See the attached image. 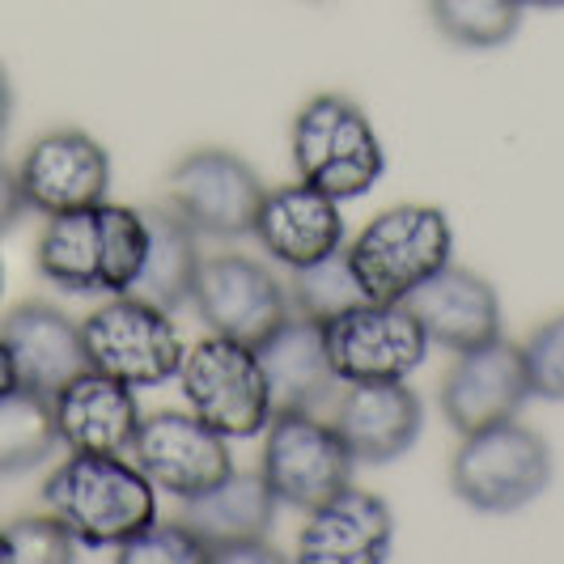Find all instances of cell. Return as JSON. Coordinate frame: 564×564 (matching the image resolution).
<instances>
[{
    "label": "cell",
    "mask_w": 564,
    "mask_h": 564,
    "mask_svg": "<svg viewBox=\"0 0 564 564\" xmlns=\"http://www.w3.org/2000/svg\"><path fill=\"white\" fill-rule=\"evenodd\" d=\"M52 416L59 446H68L73 454H128L141 424V408L128 382L89 366L52 395Z\"/></svg>",
    "instance_id": "20"
},
{
    "label": "cell",
    "mask_w": 564,
    "mask_h": 564,
    "mask_svg": "<svg viewBox=\"0 0 564 564\" xmlns=\"http://www.w3.org/2000/svg\"><path fill=\"white\" fill-rule=\"evenodd\" d=\"M522 9H564V0H518Z\"/></svg>",
    "instance_id": "34"
},
{
    "label": "cell",
    "mask_w": 564,
    "mask_h": 564,
    "mask_svg": "<svg viewBox=\"0 0 564 564\" xmlns=\"http://www.w3.org/2000/svg\"><path fill=\"white\" fill-rule=\"evenodd\" d=\"M263 178L229 149H196L166 178V208H174L204 238H242L254 229Z\"/></svg>",
    "instance_id": "10"
},
{
    "label": "cell",
    "mask_w": 564,
    "mask_h": 564,
    "mask_svg": "<svg viewBox=\"0 0 564 564\" xmlns=\"http://www.w3.org/2000/svg\"><path fill=\"white\" fill-rule=\"evenodd\" d=\"M56 446L59 433L52 399L26 387H13L9 395H0V476H18L47 463Z\"/></svg>",
    "instance_id": "24"
},
{
    "label": "cell",
    "mask_w": 564,
    "mask_h": 564,
    "mask_svg": "<svg viewBox=\"0 0 564 564\" xmlns=\"http://www.w3.org/2000/svg\"><path fill=\"white\" fill-rule=\"evenodd\" d=\"M18 387V373H13V361H9V348H4V339H0V395H9Z\"/></svg>",
    "instance_id": "33"
},
{
    "label": "cell",
    "mask_w": 564,
    "mask_h": 564,
    "mask_svg": "<svg viewBox=\"0 0 564 564\" xmlns=\"http://www.w3.org/2000/svg\"><path fill=\"white\" fill-rule=\"evenodd\" d=\"M395 543V518L382 497L366 488H339L306 513L297 535L302 564H382Z\"/></svg>",
    "instance_id": "17"
},
{
    "label": "cell",
    "mask_w": 564,
    "mask_h": 564,
    "mask_svg": "<svg viewBox=\"0 0 564 564\" xmlns=\"http://www.w3.org/2000/svg\"><path fill=\"white\" fill-rule=\"evenodd\" d=\"M43 509L82 547H119L158 518V488L123 454H73L43 484Z\"/></svg>",
    "instance_id": "2"
},
{
    "label": "cell",
    "mask_w": 564,
    "mask_h": 564,
    "mask_svg": "<svg viewBox=\"0 0 564 564\" xmlns=\"http://www.w3.org/2000/svg\"><path fill=\"white\" fill-rule=\"evenodd\" d=\"M149 217V247H144L141 276L132 284V293L162 306L166 314L192 306L196 293V272H199V234L174 208H153Z\"/></svg>",
    "instance_id": "23"
},
{
    "label": "cell",
    "mask_w": 564,
    "mask_h": 564,
    "mask_svg": "<svg viewBox=\"0 0 564 564\" xmlns=\"http://www.w3.org/2000/svg\"><path fill=\"white\" fill-rule=\"evenodd\" d=\"M149 247V217L128 204H85L47 217L34 263L64 293H132Z\"/></svg>",
    "instance_id": "1"
},
{
    "label": "cell",
    "mask_w": 564,
    "mask_h": 564,
    "mask_svg": "<svg viewBox=\"0 0 564 564\" xmlns=\"http://www.w3.org/2000/svg\"><path fill=\"white\" fill-rule=\"evenodd\" d=\"M344 251L373 302H403L416 284L451 263L454 234L442 208L395 204L378 213Z\"/></svg>",
    "instance_id": "5"
},
{
    "label": "cell",
    "mask_w": 564,
    "mask_h": 564,
    "mask_svg": "<svg viewBox=\"0 0 564 564\" xmlns=\"http://www.w3.org/2000/svg\"><path fill=\"white\" fill-rule=\"evenodd\" d=\"M352 467L348 446L332 421H318V412H276L263 429L259 476L281 506L311 513L352 484Z\"/></svg>",
    "instance_id": "8"
},
{
    "label": "cell",
    "mask_w": 564,
    "mask_h": 564,
    "mask_svg": "<svg viewBox=\"0 0 564 564\" xmlns=\"http://www.w3.org/2000/svg\"><path fill=\"white\" fill-rule=\"evenodd\" d=\"M424 408L408 382H352L332 399V429L348 446L352 463L382 467L416 446Z\"/></svg>",
    "instance_id": "15"
},
{
    "label": "cell",
    "mask_w": 564,
    "mask_h": 564,
    "mask_svg": "<svg viewBox=\"0 0 564 564\" xmlns=\"http://www.w3.org/2000/svg\"><path fill=\"white\" fill-rule=\"evenodd\" d=\"M82 339L89 366L128 382L132 391L170 382L183 366V348H187L174 318L137 293H119L107 306H98L82 323Z\"/></svg>",
    "instance_id": "7"
},
{
    "label": "cell",
    "mask_w": 564,
    "mask_h": 564,
    "mask_svg": "<svg viewBox=\"0 0 564 564\" xmlns=\"http://www.w3.org/2000/svg\"><path fill=\"white\" fill-rule=\"evenodd\" d=\"M0 293H4V263H0Z\"/></svg>",
    "instance_id": "36"
},
{
    "label": "cell",
    "mask_w": 564,
    "mask_h": 564,
    "mask_svg": "<svg viewBox=\"0 0 564 564\" xmlns=\"http://www.w3.org/2000/svg\"><path fill=\"white\" fill-rule=\"evenodd\" d=\"M254 357L268 382V403L276 412H323L344 387L327 357L323 323L306 314H289L272 336L254 344Z\"/></svg>",
    "instance_id": "16"
},
{
    "label": "cell",
    "mask_w": 564,
    "mask_h": 564,
    "mask_svg": "<svg viewBox=\"0 0 564 564\" xmlns=\"http://www.w3.org/2000/svg\"><path fill=\"white\" fill-rule=\"evenodd\" d=\"M0 339L9 348V361L18 373V387L56 395L64 382L89 369L82 323H73L64 311L47 302H22L0 318Z\"/></svg>",
    "instance_id": "19"
},
{
    "label": "cell",
    "mask_w": 564,
    "mask_h": 564,
    "mask_svg": "<svg viewBox=\"0 0 564 564\" xmlns=\"http://www.w3.org/2000/svg\"><path fill=\"white\" fill-rule=\"evenodd\" d=\"M454 497L480 513H518L552 484V451L531 424L509 416L463 433L451 463Z\"/></svg>",
    "instance_id": "3"
},
{
    "label": "cell",
    "mask_w": 564,
    "mask_h": 564,
    "mask_svg": "<svg viewBox=\"0 0 564 564\" xmlns=\"http://www.w3.org/2000/svg\"><path fill=\"white\" fill-rule=\"evenodd\" d=\"M192 306H196L199 323L213 336L238 339V344H251V348L263 336H272L293 314L284 284L251 254L199 259Z\"/></svg>",
    "instance_id": "12"
},
{
    "label": "cell",
    "mask_w": 564,
    "mask_h": 564,
    "mask_svg": "<svg viewBox=\"0 0 564 564\" xmlns=\"http://www.w3.org/2000/svg\"><path fill=\"white\" fill-rule=\"evenodd\" d=\"M293 166L302 183L344 204L361 199L382 178L387 153L357 102L318 94L293 115Z\"/></svg>",
    "instance_id": "4"
},
{
    "label": "cell",
    "mask_w": 564,
    "mask_h": 564,
    "mask_svg": "<svg viewBox=\"0 0 564 564\" xmlns=\"http://www.w3.org/2000/svg\"><path fill=\"white\" fill-rule=\"evenodd\" d=\"M9 115H13V89H9V77H4V68H0V141H4Z\"/></svg>",
    "instance_id": "32"
},
{
    "label": "cell",
    "mask_w": 564,
    "mask_h": 564,
    "mask_svg": "<svg viewBox=\"0 0 564 564\" xmlns=\"http://www.w3.org/2000/svg\"><path fill=\"white\" fill-rule=\"evenodd\" d=\"M433 26L458 47H501L518 34L522 4L518 0H429Z\"/></svg>",
    "instance_id": "26"
},
{
    "label": "cell",
    "mask_w": 564,
    "mask_h": 564,
    "mask_svg": "<svg viewBox=\"0 0 564 564\" xmlns=\"http://www.w3.org/2000/svg\"><path fill=\"white\" fill-rule=\"evenodd\" d=\"M174 378L183 387L187 408L208 429H217L226 442L259 437L272 421L268 382H263V369H259L251 344L208 332L192 348H183V366Z\"/></svg>",
    "instance_id": "6"
},
{
    "label": "cell",
    "mask_w": 564,
    "mask_h": 564,
    "mask_svg": "<svg viewBox=\"0 0 564 564\" xmlns=\"http://www.w3.org/2000/svg\"><path fill=\"white\" fill-rule=\"evenodd\" d=\"M22 213H26V196H22L18 170H9L0 162V234H9V229L18 226Z\"/></svg>",
    "instance_id": "30"
},
{
    "label": "cell",
    "mask_w": 564,
    "mask_h": 564,
    "mask_svg": "<svg viewBox=\"0 0 564 564\" xmlns=\"http://www.w3.org/2000/svg\"><path fill=\"white\" fill-rule=\"evenodd\" d=\"M403 306L416 314L429 344H442L451 352H467L476 344L501 336L497 289L467 268H454V263H446L442 272H433L424 284H416L403 297Z\"/></svg>",
    "instance_id": "21"
},
{
    "label": "cell",
    "mask_w": 564,
    "mask_h": 564,
    "mask_svg": "<svg viewBox=\"0 0 564 564\" xmlns=\"http://www.w3.org/2000/svg\"><path fill=\"white\" fill-rule=\"evenodd\" d=\"M251 234L276 263L297 272L344 247V213L339 199L297 178L263 192Z\"/></svg>",
    "instance_id": "18"
},
{
    "label": "cell",
    "mask_w": 564,
    "mask_h": 564,
    "mask_svg": "<svg viewBox=\"0 0 564 564\" xmlns=\"http://www.w3.org/2000/svg\"><path fill=\"white\" fill-rule=\"evenodd\" d=\"M115 552H119L123 564H204L208 561V547L183 527V518H174V522H158V518H153V522L141 527L132 539H123Z\"/></svg>",
    "instance_id": "27"
},
{
    "label": "cell",
    "mask_w": 564,
    "mask_h": 564,
    "mask_svg": "<svg viewBox=\"0 0 564 564\" xmlns=\"http://www.w3.org/2000/svg\"><path fill=\"white\" fill-rule=\"evenodd\" d=\"M327 357L344 387L352 382H408L429 357V336L403 302H361L323 323Z\"/></svg>",
    "instance_id": "9"
},
{
    "label": "cell",
    "mask_w": 564,
    "mask_h": 564,
    "mask_svg": "<svg viewBox=\"0 0 564 564\" xmlns=\"http://www.w3.org/2000/svg\"><path fill=\"white\" fill-rule=\"evenodd\" d=\"M9 543H13V561L26 564H68L77 561V539L64 531V522H56L52 513H30L4 527Z\"/></svg>",
    "instance_id": "29"
},
{
    "label": "cell",
    "mask_w": 564,
    "mask_h": 564,
    "mask_svg": "<svg viewBox=\"0 0 564 564\" xmlns=\"http://www.w3.org/2000/svg\"><path fill=\"white\" fill-rule=\"evenodd\" d=\"M276 497L259 471H229L226 480L192 501H183V527L208 547V556L226 543L242 539H268L276 522Z\"/></svg>",
    "instance_id": "22"
},
{
    "label": "cell",
    "mask_w": 564,
    "mask_h": 564,
    "mask_svg": "<svg viewBox=\"0 0 564 564\" xmlns=\"http://www.w3.org/2000/svg\"><path fill=\"white\" fill-rule=\"evenodd\" d=\"M18 183H22L26 208L34 213H43V217L73 213V208L107 199L111 158L89 132L59 128L30 144L22 166H18Z\"/></svg>",
    "instance_id": "13"
},
{
    "label": "cell",
    "mask_w": 564,
    "mask_h": 564,
    "mask_svg": "<svg viewBox=\"0 0 564 564\" xmlns=\"http://www.w3.org/2000/svg\"><path fill=\"white\" fill-rule=\"evenodd\" d=\"M361 302H373V297L366 293V284L357 281L352 259H348L344 247L332 251L327 259L311 263V268H297L293 272V297H289V306L297 314H306V318H314V323H332L336 314L352 311Z\"/></svg>",
    "instance_id": "25"
},
{
    "label": "cell",
    "mask_w": 564,
    "mask_h": 564,
    "mask_svg": "<svg viewBox=\"0 0 564 564\" xmlns=\"http://www.w3.org/2000/svg\"><path fill=\"white\" fill-rule=\"evenodd\" d=\"M522 366L531 395L564 403V311L531 332V339L522 344Z\"/></svg>",
    "instance_id": "28"
},
{
    "label": "cell",
    "mask_w": 564,
    "mask_h": 564,
    "mask_svg": "<svg viewBox=\"0 0 564 564\" xmlns=\"http://www.w3.org/2000/svg\"><path fill=\"white\" fill-rule=\"evenodd\" d=\"M0 564H13V543H9V531H0Z\"/></svg>",
    "instance_id": "35"
},
{
    "label": "cell",
    "mask_w": 564,
    "mask_h": 564,
    "mask_svg": "<svg viewBox=\"0 0 564 564\" xmlns=\"http://www.w3.org/2000/svg\"><path fill=\"white\" fill-rule=\"evenodd\" d=\"M132 463L158 492L174 501H192L199 492L217 488L234 471L229 442L199 421L196 412H153L141 416L132 437Z\"/></svg>",
    "instance_id": "11"
},
{
    "label": "cell",
    "mask_w": 564,
    "mask_h": 564,
    "mask_svg": "<svg viewBox=\"0 0 564 564\" xmlns=\"http://www.w3.org/2000/svg\"><path fill=\"white\" fill-rule=\"evenodd\" d=\"M208 561H221V564H272V561H281V552L268 543V539H242V543H226V547H217Z\"/></svg>",
    "instance_id": "31"
},
{
    "label": "cell",
    "mask_w": 564,
    "mask_h": 564,
    "mask_svg": "<svg viewBox=\"0 0 564 564\" xmlns=\"http://www.w3.org/2000/svg\"><path fill=\"white\" fill-rule=\"evenodd\" d=\"M531 399L522 348L509 339H488L458 352L446 382H442V416L454 433H476L522 412Z\"/></svg>",
    "instance_id": "14"
}]
</instances>
